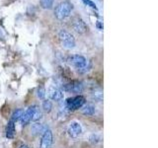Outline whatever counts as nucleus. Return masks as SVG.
Returning a JSON list of instances; mask_svg holds the SVG:
<instances>
[{"mask_svg":"<svg viewBox=\"0 0 158 148\" xmlns=\"http://www.w3.org/2000/svg\"><path fill=\"white\" fill-rule=\"evenodd\" d=\"M71 10H72L71 3H69L68 1H62L59 4H57V6L54 9V16L59 21H62V20L67 18L70 15Z\"/></svg>","mask_w":158,"mask_h":148,"instance_id":"1","label":"nucleus"},{"mask_svg":"<svg viewBox=\"0 0 158 148\" xmlns=\"http://www.w3.org/2000/svg\"><path fill=\"white\" fill-rule=\"evenodd\" d=\"M58 38H59V41H60L62 47L64 48L70 49L75 47V39H74V37L70 33L62 30V31L59 32Z\"/></svg>","mask_w":158,"mask_h":148,"instance_id":"2","label":"nucleus"},{"mask_svg":"<svg viewBox=\"0 0 158 148\" xmlns=\"http://www.w3.org/2000/svg\"><path fill=\"white\" fill-rule=\"evenodd\" d=\"M85 101H86L85 98L83 96L78 95V96L67 99L65 102V106H66V109H68L69 111H76L83 107V105L85 104Z\"/></svg>","mask_w":158,"mask_h":148,"instance_id":"3","label":"nucleus"},{"mask_svg":"<svg viewBox=\"0 0 158 148\" xmlns=\"http://www.w3.org/2000/svg\"><path fill=\"white\" fill-rule=\"evenodd\" d=\"M67 62L77 69H81L87 64V59L80 54H72L67 57Z\"/></svg>","mask_w":158,"mask_h":148,"instance_id":"4","label":"nucleus"},{"mask_svg":"<svg viewBox=\"0 0 158 148\" xmlns=\"http://www.w3.org/2000/svg\"><path fill=\"white\" fill-rule=\"evenodd\" d=\"M53 142V135L51 130H44L43 131V135L41 138V144L40 148H51Z\"/></svg>","mask_w":158,"mask_h":148,"instance_id":"5","label":"nucleus"},{"mask_svg":"<svg viewBox=\"0 0 158 148\" xmlns=\"http://www.w3.org/2000/svg\"><path fill=\"white\" fill-rule=\"evenodd\" d=\"M63 91L73 92V93H81L83 91V84L78 80H73L69 83L62 85Z\"/></svg>","mask_w":158,"mask_h":148,"instance_id":"6","label":"nucleus"},{"mask_svg":"<svg viewBox=\"0 0 158 148\" xmlns=\"http://www.w3.org/2000/svg\"><path fill=\"white\" fill-rule=\"evenodd\" d=\"M67 132H68V135L70 137H72V138L79 137L81 135V133H82L81 125L79 122H77V121H72L68 126Z\"/></svg>","mask_w":158,"mask_h":148,"instance_id":"7","label":"nucleus"},{"mask_svg":"<svg viewBox=\"0 0 158 148\" xmlns=\"http://www.w3.org/2000/svg\"><path fill=\"white\" fill-rule=\"evenodd\" d=\"M72 28L74 29V31H75L76 33H78V34H84V33H86L87 30H88L86 23L79 17H77V18H75L73 20Z\"/></svg>","mask_w":158,"mask_h":148,"instance_id":"8","label":"nucleus"},{"mask_svg":"<svg viewBox=\"0 0 158 148\" xmlns=\"http://www.w3.org/2000/svg\"><path fill=\"white\" fill-rule=\"evenodd\" d=\"M48 96L49 98L52 99V100L53 101H61L64 95H63V92L62 90H60L59 88L56 87V86H51L48 88Z\"/></svg>","mask_w":158,"mask_h":148,"instance_id":"9","label":"nucleus"},{"mask_svg":"<svg viewBox=\"0 0 158 148\" xmlns=\"http://www.w3.org/2000/svg\"><path fill=\"white\" fill-rule=\"evenodd\" d=\"M34 109H35V105L29 107L27 109V111L23 113V116L21 117V122H22V125H27L28 123L31 121L32 120V117H33V112H34Z\"/></svg>","mask_w":158,"mask_h":148,"instance_id":"10","label":"nucleus"},{"mask_svg":"<svg viewBox=\"0 0 158 148\" xmlns=\"http://www.w3.org/2000/svg\"><path fill=\"white\" fill-rule=\"evenodd\" d=\"M6 137L9 138V139H12L15 136V122L12 121H9L7 125H6Z\"/></svg>","mask_w":158,"mask_h":148,"instance_id":"11","label":"nucleus"},{"mask_svg":"<svg viewBox=\"0 0 158 148\" xmlns=\"http://www.w3.org/2000/svg\"><path fill=\"white\" fill-rule=\"evenodd\" d=\"M42 117H43V112H42V110L40 109L39 106L35 105V109H34V112H33V117H32L31 121H38L41 120Z\"/></svg>","mask_w":158,"mask_h":148,"instance_id":"12","label":"nucleus"},{"mask_svg":"<svg viewBox=\"0 0 158 148\" xmlns=\"http://www.w3.org/2000/svg\"><path fill=\"white\" fill-rule=\"evenodd\" d=\"M23 113H24V112H23L22 109H17V110H15V111L13 112L12 116H11V120H10V121H14V122H16L17 121L21 120V117H22V116H23Z\"/></svg>","mask_w":158,"mask_h":148,"instance_id":"13","label":"nucleus"},{"mask_svg":"<svg viewBox=\"0 0 158 148\" xmlns=\"http://www.w3.org/2000/svg\"><path fill=\"white\" fill-rule=\"evenodd\" d=\"M82 113L85 116H93L95 113V107L92 105H87L82 109Z\"/></svg>","mask_w":158,"mask_h":148,"instance_id":"14","label":"nucleus"},{"mask_svg":"<svg viewBox=\"0 0 158 148\" xmlns=\"http://www.w3.org/2000/svg\"><path fill=\"white\" fill-rule=\"evenodd\" d=\"M31 130H32V132L34 133L35 135H37V134H39V133H41V132L44 131L43 125H42V123H39V122L34 123V125H32V127H31Z\"/></svg>","mask_w":158,"mask_h":148,"instance_id":"15","label":"nucleus"},{"mask_svg":"<svg viewBox=\"0 0 158 148\" xmlns=\"http://www.w3.org/2000/svg\"><path fill=\"white\" fill-rule=\"evenodd\" d=\"M43 109L46 113H51L52 110V103L49 100H44L43 102Z\"/></svg>","mask_w":158,"mask_h":148,"instance_id":"16","label":"nucleus"},{"mask_svg":"<svg viewBox=\"0 0 158 148\" xmlns=\"http://www.w3.org/2000/svg\"><path fill=\"white\" fill-rule=\"evenodd\" d=\"M54 0H41V5L44 9H51L53 5Z\"/></svg>","mask_w":158,"mask_h":148,"instance_id":"17","label":"nucleus"},{"mask_svg":"<svg viewBox=\"0 0 158 148\" xmlns=\"http://www.w3.org/2000/svg\"><path fill=\"white\" fill-rule=\"evenodd\" d=\"M37 95L40 99H44V96H46V89H44L43 84H41L39 87H38V90H37Z\"/></svg>","mask_w":158,"mask_h":148,"instance_id":"18","label":"nucleus"},{"mask_svg":"<svg viewBox=\"0 0 158 148\" xmlns=\"http://www.w3.org/2000/svg\"><path fill=\"white\" fill-rule=\"evenodd\" d=\"M92 97L94 100H96L98 102H101L103 100V93L101 91H95L94 93H92Z\"/></svg>","mask_w":158,"mask_h":148,"instance_id":"19","label":"nucleus"},{"mask_svg":"<svg viewBox=\"0 0 158 148\" xmlns=\"http://www.w3.org/2000/svg\"><path fill=\"white\" fill-rule=\"evenodd\" d=\"M89 140H90V142L93 143V144H97V143L101 141V136L98 134H92L90 138H89Z\"/></svg>","mask_w":158,"mask_h":148,"instance_id":"20","label":"nucleus"},{"mask_svg":"<svg viewBox=\"0 0 158 148\" xmlns=\"http://www.w3.org/2000/svg\"><path fill=\"white\" fill-rule=\"evenodd\" d=\"M91 67H92V61H87V64L85 66H84L83 68H81V69H78V72L86 73V72H88L89 70H90Z\"/></svg>","mask_w":158,"mask_h":148,"instance_id":"21","label":"nucleus"},{"mask_svg":"<svg viewBox=\"0 0 158 148\" xmlns=\"http://www.w3.org/2000/svg\"><path fill=\"white\" fill-rule=\"evenodd\" d=\"M82 1L85 3L87 6H90L92 9H95V10H97V6H96V4L94 3V2H92L91 0H82Z\"/></svg>","mask_w":158,"mask_h":148,"instance_id":"22","label":"nucleus"},{"mask_svg":"<svg viewBox=\"0 0 158 148\" xmlns=\"http://www.w3.org/2000/svg\"><path fill=\"white\" fill-rule=\"evenodd\" d=\"M5 38V33H4V31H3V29L0 27V39H4Z\"/></svg>","mask_w":158,"mask_h":148,"instance_id":"23","label":"nucleus"},{"mask_svg":"<svg viewBox=\"0 0 158 148\" xmlns=\"http://www.w3.org/2000/svg\"><path fill=\"white\" fill-rule=\"evenodd\" d=\"M19 148H29V147H28V146H27L26 144H22V145H21V146H20Z\"/></svg>","mask_w":158,"mask_h":148,"instance_id":"24","label":"nucleus"}]
</instances>
